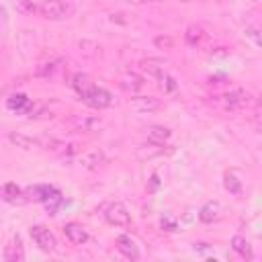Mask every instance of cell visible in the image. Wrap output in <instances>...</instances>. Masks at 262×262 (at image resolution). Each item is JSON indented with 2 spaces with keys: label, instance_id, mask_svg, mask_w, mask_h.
<instances>
[{
  "label": "cell",
  "instance_id": "obj_1",
  "mask_svg": "<svg viewBox=\"0 0 262 262\" xmlns=\"http://www.w3.org/2000/svg\"><path fill=\"white\" fill-rule=\"evenodd\" d=\"M102 215L104 219L111 223V225H117V227H129L131 225V213L129 209L119 203V201H113V203H106L102 207Z\"/></svg>",
  "mask_w": 262,
  "mask_h": 262
},
{
  "label": "cell",
  "instance_id": "obj_2",
  "mask_svg": "<svg viewBox=\"0 0 262 262\" xmlns=\"http://www.w3.org/2000/svg\"><path fill=\"white\" fill-rule=\"evenodd\" d=\"M37 14L49 20H63L70 14V8L61 0H35Z\"/></svg>",
  "mask_w": 262,
  "mask_h": 262
},
{
  "label": "cell",
  "instance_id": "obj_3",
  "mask_svg": "<svg viewBox=\"0 0 262 262\" xmlns=\"http://www.w3.org/2000/svg\"><path fill=\"white\" fill-rule=\"evenodd\" d=\"M82 100L88 104V106H94V108H106L113 104V94L102 88V86H88L84 92H80Z\"/></svg>",
  "mask_w": 262,
  "mask_h": 262
},
{
  "label": "cell",
  "instance_id": "obj_4",
  "mask_svg": "<svg viewBox=\"0 0 262 262\" xmlns=\"http://www.w3.org/2000/svg\"><path fill=\"white\" fill-rule=\"evenodd\" d=\"M27 201H39V203H49V201H59V190L49 184H33L25 188Z\"/></svg>",
  "mask_w": 262,
  "mask_h": 262
},
{
  "label": "cell",
  "instance_id": "obj_5",
  "mask_svg": "<svg viewBox=\"0 0 262 262\" xmlns=\"http://www.w3.org/2000/svg\"><path fill=\"white\" fill-rule=\"evenodd\" d=\"M29 233H31V237L35 239V244H37L43 252H55L57 239H55V235H53L45 225H31V227H29Z\"/></svg>",
  "mask_w": 262,
  "mask_h": 262
},
{
  "label": "cell",
  "instance_id": "obj_6",
  "mask_svg": "<svg viewBox=\"0 0 262 262\" xmlns=\"http://www.w3.org/2000/svg\"><path fill=\"white\" fill-rule=\"evenodd\" d=\"M223 104H225V108H229V111H239V108H246V106H250V102H252V96L246 92V90H229V92H225L223 96Z\"/></svg>",
  "mask_w": 262,
  "mask_h": 262
},
{
  "label": "cell",
  "instance_id": "obj_7",
  "mask_svg": "<svg viewBox=\"0 0 262 262\" xmlns=\"http://www.w3.org/2000/svg\"><path fill=\"white\" fill-rule=\"evenodd\" d=\"M160 106H162V102H160V98H156V96H133V98L129 100V108H131L133 113H137V115L154 113V111H158Z\"/></svg>",
  "mask_w": 262,
  "mask_h": 262
},
{
  "label": "cell",
  "instance_id": "obj_8",
  "mask_svg": "<svg viewBox=\"0 0 262 262\" xmlns=\"http://www.w3.org/2000/svg\"><path fill=\"white\" fill-rule=\"evenodd\" d=\"M0 194H2V199H4L6 203H10V205H25V203H27L25 190L18 188L14 182H6V184L2 186V190H0Z\"/></svg>",
  "mask_w": 262,
  "mask_h": 262
},
{
  "label": "cell",
  "instance_id": "obj_9",
  "mask_svg": "<svg viewBox=\"0 0 262 262\" xmlns=\"http://www.w3.org/2000/svg\"><path fill=\"white\" fill-rule=\"evenodd\" d=\"M63 233H66V237H68L72 244H76V246H82V244L88 242V231H86L80 223H74V221L66 223V225H63Z\"/></svg>",
  "mask_w": 262,
  "mask_h": 262
},
{
  "label": "cell",
  "instance_id": "obj_10",
  "mask_svg": "<svg viewBox=\"0 0 262 262\" xmlns=\"http://www.w3.org/2000/svg\"><path fill=\"white\" fill-rule=\"evenodd\" d=\"M221 213H223L221 203H219V201H209V203H205V205L201 207L199 219H201L203 223H213V221H217V219L221 217Z\"/></svg>",
  "mask_w": 262,
  "mask_h": 262
},
{
  "label": "cell",
  "instance_id": "obj_11",
  "mask_svg": "<svg viewBox=\"0 0 262 262\" xmlns=\"http://www.w3.org/2000/svg\"><path fill=\"white\" fill-rule=\"evenodd\" d=\"M117 250L129 260H137L139 258V248L129 235H119L117 237Z\"/></svg>",
  "mask_w": 262,
  "mask_h": 262
},
{
  "label": "cell",
  "instance_id": "obj_12",
  "mask_svg": "<svg viewBox=\"0 0 262 262\" xmlns=\"http://www.w3.org/2000/svg\"><path fill=\"white\" fill-rule=\"evenodd\" d=\"M4 260H8V262H23L25 260V248H23V242L18 235L12 237V242L6 246Z\"/></svg>",
  "mask_w": 262,
  "mask_h": 262
},
{
  "label": "cell",
  "instance_id": "obj_13",
  "mask_svg": "<svg viewBox=\"0 0 262 262\" xmlns=\"http://www.w3.org/2000/svg\"><path fill=\"white\" fill-rule=\"evenodd\" d=\"M184 39H186V43H188V45L199 47V45H203V43H205L207 33H205V29H203V27H199V25H190V27L186 29V33H184Z\"/></svg>",
  "mask_w": 262,
  "mask_h": 262
},
{
  "label": "cell",
  "instance_id": "obj_14",
  "mask_svg": "<svg viewBox=\"0 0 262 262\" xmlns=\"http://www.w3.org/2000/svg\"><path fill=\"white\" fill-rule=\"evenodd\" d=\"M166 151H170V149H166V145L164 143H156V141H149L147 145H141V147H137V156L139 158H156V156H164Z\"/></svg>",
  "mask_w": 262,
  "mask_h": 262
},
{
  "label": "cell",
  "instance_id": "obj_15",
  "mask_svg": "<svg viewBox=\"0 0 262 262\" xmlns=\"http://www.w3.org/2000/svg\"><path fill=\"white\" fill-rule=\"evenodd\" d=\"M231 248H233L235 254H239V256L246 258V260H252V258H254V252H252L250 242H248L246 237H242V235H233V237H231Z\"/></svg>",
  "mask_w": 262,
  "mask_h": 262
},
{
  "label": "cell",
  "instance_id": "obj_16",
  "mask_svg": "<svg viewBox=\"0 0 262 262\" xmlns=\"http://www.w3.org/2000/svg\"><path fill=\"white\" fill-rule=\"evenodd\" d=\"M143 84H145L143 78L137 76V74H133V72H129V74H125V76L121 78V86H123L125 90H129V92H137V90H141Z\"/></svg>",
  "mask_w": 262,
  "mask_h": 262
},
{
  "label": "cell",
  "instance_id": "obj_17",
  "mask_svg": "<svg viewBox=\"0 0 262 262\" xmlns=\"http://www.w3.org/2000/svg\"><path fill=\"white\" fill-rule=\"evenodd\" d=\"M170 135H172V131L166 129V127H162V125H151V127L147 129V139H149V141H156V143L168 141Z\"/></svg>",
  "mask_w": 262,
  "mask_h": 262
},
{
  "label": "cell",
  "instance_id": "obj_18",
  "mask_svg": "<svg viewBox=\"0 0 262 262\" xmlns=\"http://www.w3.org/2000/svg\"><path fill=\"white\" fill-rule=\"evenodd\" d=\"M8 139H10L16 147H23V149H33V147H39V145H41V141H37V139H33V137H27V135H23V133H10Z\"/></svg>",
  "mask_w": 262,
  "mask_h": 262
},
{
  "label": "cell",
  "instance_id": "obj_19",
  "mask_svg": "<svg viewBox=\"0 0 262 262\" xmlns=\"http://www.w3.org/2000/svg\"><path fill=\"white\" fill-rule=\"evenodd\" d=\"M102 151H98V149H90V151H86V154H82L80 156V164L84 166V168H98V164H102Z\"/></svg>",
  "mask_w": 262,
  "mask_h": 262
},
{
  "label": "cell",
  "instance_id": "obj_20",
  "mask_svg": "<svg viewBox=\"0 0 262 262\" xmlns=\"http://www.w3.org/2000/svg\"><path fill=\"white\" fill-rule=\"evenodd\" d=\"M72 125L76 129H82V131H92V129H96L100 125V119L98 117H74Z\"/></svg>",
  "mask_w": 262,
  "mask_h": 262
},
{
  "label": "cell",
  "instance_id": "obj_21",
  "mask_svg": "<svg viewBox=\"0 0 262 262\" xmlns=\"http://www.w3.org/2000/svg\"><path fill=\"white\" fill-rule=\"evenodd\" d=\"M223 184H225V188H227L231 194H239V192H242V180L237 178L235 172H225Z\"/></svg>",
  "mask_w": 262,
  "mask_h": 262
},
{
  "label": "cell",
  "instance_id": "obj_22",
  "mask_svg": "<svg viewBox=\"0 0 262 262\" xmlns=\"http://www.w3.org/2000/svg\"><path fill=\"white\" fill-rule=\"evenodd\" d=\"M156 78H158L160 88H162L164 92H174V90H176V86H178V84H176V80H174L166 70H164V72H160Z\"/></svg>",
  "mask_w": 262,
  "mask_h": 262
},
{
  "label": "cell",
  "instance_id": "obj_23",
  "mask_svg": "<svg viewBox=\"0 0 262 262\" xmlns=\"http://www.w3.org/2000/svg\"><path fill=\"white\" fill-rule=\"evenodd\" d=\"M14 8L23 14H37V6H35V0H12Z\"/></svg>",
  "mask_w": 262,
  "mask_h": 262
},
{
  "label": "cell",
  "instance_id": "obj_24",
  "mask_svg": "<svg viewBox=\"0 0 262 262\" xmlns=\"http://www.w3.org/2000/svg\"><path fill=\"white\" fill-rule=\"evenodd\" d=\"M27 106H31V102H29V98L23 96V94H16V96H12V98L8 100V108H12V111H25Z\"/></svg>",
  "mask_w": 262,
  "mask_h": 262
},
{
  "label": "cell",
  "instance_id": "obj_25",
  "mask_svg": "<svg viewBox=\"0 0 262 262\" xmlns=\"http://www.w3.org/2000/svg\"><path fill=\"white\" fill-rule=\"evenodd\" d=\"M141 68H143L145 72H149L151 76H158L160 72H164L162 61H156V59H143V61H141Z\"/></svg>",
  "mask_w": 262,
  "mask_h": 262
},
{
  "label": "cell",
  "instance_id": "obj_26",
  "mask_svg": "<svg viewBox=\"0 0 262 262\" xmlns=\"http://www.w3.org/2000/svg\"><path fill=\"white\" fill-rule=\"evenodd\" d=\"M72 86L78 90V94H80V92H84V90L90 86L88 76H86V74H74V78H72Z\"/></svg>",
  "mask_w": 262,
  "mask_h": 262
},
{
  "label": "cell",
  "instance_id": "obj_27",
  "mask_svg": "<svg viewBox=\"0 0 262 262\" xmlns=\"http://www.w3.org/2000/svg\"><path fill=\"white\" fill-rule=\"evenodd\" d=\"M154 45H156L158 49H170V47L174 45V39H172L170 35H158V37L154 39Z\"/></svg>",
  "mask_w": 262,
  "mask_h": 262
},
{
  "label": "cell",
  "instance_id": "obj_28",
  "mask_svg": "<svg viewBox=\"0 0 262 262\" xmlns=\"http://www.w3.org/2000/svg\"><path fill=\"white\" fill-rule=\"evenodd\" d=\"M57 68H59V59L49 61V63H43V66L37 70V74H39V76H47V74H53Z\"/></svg>",
  "mask_w": 262,
  "mask_h": 262
},
{
  "label": "cell",
  "instance_id": "obj_29",
  "mask_svg": "<svg viewBox=\"0 0 262 262\" xmlns=\"http://www.w3.org/2000/svg\"><path fill=\"white\" fill-rule=\"evenodd\" d=\"M6 25H8V16H6V8L0 6V39L4 37V31H6Z\"/></svg>",
  "mask_w": 262,
  "mask_h": 262
},
{
  "label": "cell",
  "instance_id": "obj_30",
  "mask_svg": "<svg viewBox=\"0 0 262 262\" xmlns=\"http://www.w3.org/2000/svg\"><path fill=\"white\" fill-rule=\"evenodd\" d=\"M135 4H145V2H162V0H133Z\"/></svg>",
  "mask_w": 262,
  "mask_h": 262
}]
</instances>
